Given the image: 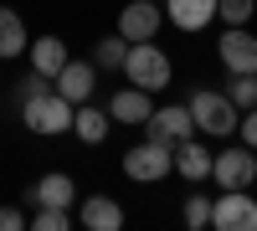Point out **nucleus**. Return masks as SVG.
I'll return each mask as SVG.
<instances>
[{"label":"nucleus","instance_id":"8","mask_svg":"<svg viewBox=\"0 0 257 231\" xmlns=\"http://www.w3.org/2000/svg\"><path fill=\"white\" fill-rule=\"evenodd\" d=\"M144 134L149 139H160V144H180L196 134V118H190V103H170V108H155L144 123Z\"/></svg>","mask_w":257,"mask_h":231},{"label":"nucleus","instance_id":"14","mask_svg":"<svg viewBox=\"0 0 257 231\" xmlns=\"http://www.w3.org/2000/svg\"><path fill=\"white\" fill-rule=\"evenodd\" d=\"M108 113H113V123H149V113H155V103H149V93L144 88H118L113 93V103H108Z\"/></svg>","mask_w":257,"mask_h":231},{"label":"nucleus","instance_id":"15","mask_svg":"<svg viewBox=\"0 0 257 231\" xmlns=\"http://www.w3.org/2000/svg\"><path fill=\"white\" fill-rule=\"evenodd\" d=\"M26 57H31V67H36L41 77H57V72L72 62V57H67V41H62V36H52V31H47V36H36Z\"/></svg>","mask_w":257,"mask_h":231},{"label":"nucleus","instance_id":"19","mask_svg":"<svg viewBox=\"0 0 257 231\" xmlns=\"http://www.w3.org/2000/svg\"><path fill=\"white\" fill-rule=\"evenodd\" d=\"M123 57H128V41L113 31V36H103L98 47H93V67L98 72H123Z\"/></svg>","mask_w":257,"mask_h":231},{"label":"nucleus","instance_id":"16","mask_svg":"<svg viewBox=\"0 0 257 231\" xmlns=\"http://www.w3.org/2000/svg\"><path fill=\"white\" fill-rule=\"evenodd\" d=\"M108 129H113V113H108V108H93V98L77 103V113H72V134H77L82 144H103V139H108Z\"/></svg>","mask_w":257,"mask_h":231},{"label":"nucleus","instance_id":"2","mask_svg":"<svg viewBox=\"0 0 257 231\" xmlns=\"http://www.w3.org/2000/svg\"><path fill=\"white\" fill-rule=\"evenodd\" d=\"M72 113H77V103H67L57 88H41V93H31L26 103H21V123H26L31 134H41V139L67 134L72 129Z\"/></svg>","mask_w":257,"mask_h":231},{"label":"nucleus","instance_id":"22","mask_svg":"<svg viewBox=\"0 0 257 231\" xmlns=\"http://www.w3.org/2000/svg\"><path fill=\"white\" fill-rule=\"evenodd\" d=\"M257 11V0H216V16L226 21V26H247Z\"/></svg>","mask_w":257,"mask_h":231},{"label":"nucleus","instance_id":"11","mask_svg":"<svg viewBox=\"0 0 257 231\" xmlns=\"http://www.w3.org/2000/svg\"><path fill=\"white\" fill-rule=\"evenodd\" d=\"M77 226H88V231H118V226H123V205H118L113 195H82Z\"/></svg>","mask_w":257,"mask_h":231},{"label":"nucleus","instance_id":"20","mask_svg":"<svg viewBox=\"0 0 257 231\" xmlns=\"http://www.w3.org/2000/svg\"><path fill=\"white\" fill-rule=\"evenodd\" d=\"M226 98L237 103V108H257V72H226Z\"/></svg>","mask_w":257,"mask_h":231},{"label":"nucleus","instance_id":"17","mask_svg":"<svg viewBox=\"0 0 257 231\" xmlns=\"http://www.w3.org/2000/svg\"><path fill=\"white\" fill-rule=\"evenodd\" d=\"M21 52H31V36H26V21L21 11L0 6V62H16Z\"/></svg>","mask_w":257,"mask_h":231},{"label":"nucleus","instance_id":"23","mask_svg":"<svg viewBox=\"0 0 257 231\" xmlns=\"http://www.w3.org/2000/svg\"><path fill=\"white\" fill-rule=\"evenodd\" d=\"M180 216H185V226H190V231H201V226H211V200H206V195H190Z\"/></svg>","mask_w":257,"mask_h":231},{"label":"nucleus","instance_id":"21","mask_svg":"<svg viewBox=\"0 0 257 231\" xmlns=\"http://www.w3.org/2000/svg\"><path fill=\"white\" fill-rule=\"evenodd\" d=\"M31 226H36V231H72L77 216L67 211V205H41V211L31 216Z\"/></svg>","mask_w":257,"mask_h":231},{"label":"nucleus","instance_id":"18","mask_svg":"<svg viewBox=\"0 0 257 231\" xmlns=\"http://www.w3.org/2000/svg\"><path fill=\"white\" fill-rule=\"evenodd\" d=\"M31 200H36V205H67V211H72L77 185H72V175H41V180L31 185Z\"/></svg>","mask_w":257,"mask_h":231},{"label":"nucleus","instance_id":"25","mask_svg":"<svg viewBox=\"0 0 257 231\" xmlns=\"http://www.w3.org/2000/svg\"><path fill=\"white\" fill-rule=\"evenodd\" d=\"M16 226H26V216L16 205H0V231H16Z\"/></svg>","mask_w":257,"mask_h":231},{"label":"nucleus","instance_id":"1","mask_svg":"<svg viewBox=\"0 0 257 231\" xmlns=\"http://www.w3.org/2000/svg\"><path fill=\"white\" fill-rule=\"evenodd\" d=\"M185 103H190V118H196V134H206V139H231V134H237L242 108H237L226 93H216V88H196Z\"/></svg>","mask_w":257,"mask_h":231},{"label":"nucleus","instance_id":"12","mask_svg":"<svg viewBox=\"0 0 257 231\" xmlns=\"http://www.w3.org/2000/svg\"><path fill=\"white\" fill-rule=\"evenodd\" d=\"M165 16L175 21V31H206L216 21V0H165Z\"/></svg>","mask_w":257,"mask_h":231},{"label":"nucleus","instance_id":"9","mask_svg":"<svg viewBox=\"0 0 257 231\" xmlns=\"http://www.w3.org/2000/svg\"><path fill=\"white\" fill-rule=\"evenodd\" d=\"M216 57H221L226 72H257V36L242 26H226L216 41Z\"/></svg>","mask_w":257,"mask_h":231},{"label":"nucleus","instance_id":"13","mask_svg":"<svg viewBox=\"0 0 257 231\" xmlns=\"http://www.w3.org/2000/svg\"><path fill=\"white\" fill-rule=\"evenodd\" d=\"M211 164H216V154H211L196 134L175 144V170H180L185 180H211Z\"/></svg>","mask_w":257,"mask_h":231},{"label":"nucleus","instance_id":"5","mask_svg":"<svg viewBox=\"0 0 257 231\" xmlns=\"http://www.w3.org/2000/svg\"><path fill=\"white\" fill-rule=\"evenodd\" d=\"M211 226L216 231H257V200L247 190H226L211 200Z\"/></svg>","mask_w":257,"mask_h":231},{"label":"nucleus","instance_id":"7","mask_svg":"<svg viewBox=\"0 0 257 231\" xmlns=\"http://www.w3.org/2000/svg\"><path fill=\"white\" fill-rule=\"evenodd\" d=\"M160 21H165V11L155 6V0H128V6L118 11V36L128 41V47H134V41H155Z\"/></svg>","mask_w":257,"mask_h":231},{"label":"nucleus","instance_id":"24","mask_svg":"<svg viewBox=\"0 0 257 231\" xmlns=\"http://www.w3.org/2000/svg\"><path fill=\"white\" fill-rule=\"evenodd\" d=\"M237 134H242V144H247V149H257V108H247V113H242Z\"/></svg>","mask_w":257,"mask_h":231},{"label":"nucleus","instance_id":"6","mask_svg":"<svg viewBox=\"0 0 257 231\" xmlns=\"http://www.w3.org/2000/svg\"><path fill=\"white\" fill-rule=\"evenodd\" d=\"M211 175H216L221 190H247V185L257 180V149H221L216 164H211Z\"/></svg>","mask_w":257,"mask_h":231},{"label":"nucleus","instance_id":"4","mask_svg":"<svg viewBox=\"0 0 257 231\" xmlns=\"http://www.w3.org/2000/svg\"><path fill=\"white\" fill-rule=\"evenodd\" d=\"M170 170H175V144L144 139V144H134V149L123 154V175L139 180V185H155V180H165Z\"/></svg>","mask_w":257,"mask_h":231},{"label":"nucleus","instance_id":"3","mask_svg":"<svg viewBox=\"0 0 257 231\" xmlns=\"http://www.w3.org/2000/svg\"><path fill=\"white\" fill-rule=\"evenodd\" d=\"M123 77L134 82V88H144V93H160V88H170L175 67H170V57L155 47V41H134L128 57H123Z\"/></svg>","mask_w":257,"mask_h":231},{"label":"nucleus","instance_id":"10","mask_svg":"<svg viewBox=\"0 0 257 231\" xmlns=\"http://www.w3.org/2000/svg\"><path fill=\"white\" fill-rule=\"evenodd\" d=\"M52 88L67 98V103H88L93 88H98V67H93V62H67V67L52 77Z\"/></svg>","mask_w":257,"mask_h":231}]
</instances>
